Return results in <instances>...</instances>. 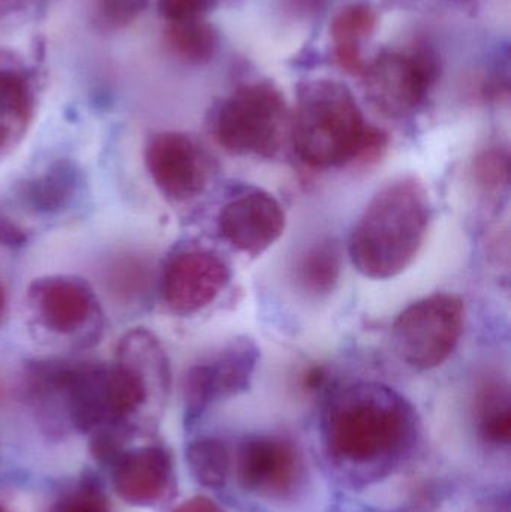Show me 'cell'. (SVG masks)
<instances>
[{
	"instance_id": "5bb4252c",
	"label": "cell",
	"mask_w": 511,
	"mask_h": 512,
	"mask_svg": "<svg viewBox=\"0 0 511 512\" xmlns=\"http://www.w3.org/2000/svg\"><path fill=\"white\" fill-rule=\"evenodd\" d=\"M84 176L77 162L60 158L15 185V195L27 212L56 216L74 206L83 191Z\"/></svg>"
},
{
	"instance_id": "7a4b0ae2",
	"label": "cell",
	"mask_w": 511,
	"mask_h": 512,
	"mask_svg": "<svg viewBox=\"0 0 511 512\" xmlns=\"http://www.w3.org/2000/svg\"><path fill=\"white\" fill-rule=\"evenodd\" d=\"M290 134L297 156L320 170L371 164L387 146L386 134L366 125L351 90L332 80L299 87Z\"/></svg>"
},
{
	"instance_id": "8fae6325",
	"label": "cell",
	"mask_w": 511,
	"mask_h": 512,
	"mask_svg": "<svg viewBox=\"0 0 511 512\" xmlns=\"http://www.w3.org/2000/svg\"><path fill=\"white\" fill-rule=\"evenodd\" d=\"M237 478L246 492L264 498H285L303 477L297 448L279 436H249L237 454Z\"/></svg>"
},
{
	"instance_id": "9c48e42d",
	"label": "cell",
	"mask_w": 511,
	"mask_h": 512,
	"mask_svg": "<svg viewBox=\"0 0 511 512\" xmlns=\"http://www.w3.org/2000/svg\"><path fill=\"white\" fill-rule=\"evenodd\" d=\"M230 279V267L216 252L186 246L168 256L159 288L171 312L188 316L210 306Z\"/></svg>"
},
{
	"instance_id": "7402d4cb",
	"label": "cell",
	"mask_w": 511,
	"mask_h": 512,
	"mask_svg": "<svg viewBox=\"0 0 511 512\" xmlns=\"http://www.w3.org/2000/svg\"><path fill=\"white\" fill-rule=\"evenodd\" d=\"M50 512H110V507L95 477L86 475L53 505Z\"/></svg>"
},
{
	"instance_id": "4fadbf2b",
	"label": "cell",
	"mask_w": 511,
	"mask_h": 512,
	"mask_svg": "<svg viewBox=\"0 0 511 512\" xmlns=\"http://www.w3.org/2000/svg\"><path fill=\"white\" fill-rule=\"evenodd\" d=\"M173 484V462L161 447L125 450L113 463V487L132 507H155L167 498Z\"/></svg>"
},
{
	"instance_id": "9a60e30c",
	"label": "cell",
	"mask_w": 511,
	"mask_h": 512,
	"mask_svg": "<svg viewBox=\"0 0 511 512\" xmlns=\"http://www.w3.org/2000/svg\"><path fill=\"white\" fill-rule=\"evenodd\" d=\"M35 96L24 75L0 69V161L11 156L32 125Z\"/></svg>"
},
{
	"instance_id": "ba28073f",
	"label": "cell",
	"mask_w": 511,
	"mask_h": 512,
	"mask_svg": "<svg viewBox=\"0 0 511 512\" xmlns=\"http://www.w3.org/2000/svg\"><path fill=\"white\" fill-rule=\"evenodd\" d=\"M369 101L390 117H404L425 102L437 65L420 51H390L381 54L363 72Z\"/></svg>"
},
{
	"instance_id": "e0dca14e",
	"label": "cell",
	"mask_w": 511,
	"mask_h": 512,
	"mask_svg": "<svg viewBox=\"0 0 511 512\" xmlns=\"http://www.w3.org/2000/svg\"><path fill=\"white\" fill-rule=\"evenodd\" d=\"M342 274V251L335 239L311 243L299 255L294 268L297 286L309 297H326L338 286Z\"/></svg>"
},
{
	"instance_id": "30bf717a",
	"label": "cell",
	"mask_w": 511,
	"mask_h": 512,
	"mask_svg": "<svg viewBox=\"0 0 511 512\" xmlns=\"http://www.w3.org/2000/svg\"><path fill=\"white\" fill-rule=\"evenodd\" d=\"M149 176L162 195L176 203L200 197L212 177L210 158L182 132H158L144 149Z\"/></svg>"
},
{
	"instance_id": "7c38bea8",
	"label": "cell",
	"mask_w": 511,
	"mask_h": 512,
	"mask_svg": "<svg viewBox=\"0 0 511 512\" xmlns=\"http://www.w3.org/2000/svg\"><path fill=\"white\" fill-rule=\"evenodd\" d=\"M285 230L281 203L261 189L228 201L218 215V233L231 248L258 256L272 248Z\"/></svg>"
},
{
	"instance_id": "cb8c5ba5",
	"label": "cell",
	"mask_w": 511,
	"mask_h": 512,
	"mask_svg": "<svg viewBox=\"0 0 511 512\" xmlns=\"http://www.w3.org/2000/svg\"><path fill=\"white\" fill-rule=\"evenodd\" d=\"M149 0H93L96 21L107 29H122L134 23Z\"/></svg>"
},
{
	"instance_id": "3957f363",
	"label": "cell",
	"mask_w": 511,
	"mask_h": 512,
	"mask_svg": "<svg viewBox=\"0 0 511 512\" xmlns=\"http://www.w3.org/2000/svg\"><path fill=\"white\" fill-rule=\"evenodd\" d=\"M432 204L416 177L390 180L371 198L350 237V258L360 274L386 280L407 270L423 248Z\"/></svg>"
},
{
	"instance_id": "d4e9b609",
	"label": "cell",
	"mask_w": 511,
	"mask_h": 512,
	"mask_svg": "<svg viewBox=\"0 0 511 512\" xmlns=\"http://www.w3.org/2000/svg\"><path fill=\"white\" fill-rule=\"evenodd\" d=\"M209 0H159V11L170 23L200 18Z\"/></svg>"
},
{
	"instance_id": "5b68a950",
	"label": "cell",
	"mask_w": 511,
	"mask_h": 512,
	"mask_svg": "<svg viewBox=\"0 0 511 512\" xmlns=\"http://www.w3.org/2000/svg\"><path fill=\"white\" fill-rule=\"evenodd\" d=\"M291 119L282 93L270 83L234 90L219 107L213 134L228 153L276 158L290 134Z\"/></svg>"
},
{
	"instance_id": "ffe728a7",
	"label": "cell",
	"mask_w": 511,
	"mask_h": 512,
	"mask_svg": "<svg viewBox=\"0 0 511 512\" xmlns=\"http://www.w3.org/2000/svg\"><path fill=\"white\" fill-rule=\"evenodd\" d=\"M186 462L192 477L206 489H221L230 474V453L215 438L195 439L186 448Z\"/></svg>"
},
{
	"instance_id": "83f0119b",
	"label": "cell",
	"mask_w": 511,
	"mask_h": 512,
	"mask_svg": "<svg viewBox=\"0 0 511 512\" xmlns=\"http://www.w3.org/2000/svg\"><path fill=\"white\" fill-rule=\"evenodd\" d=\"M6 315H8V294H6L5 286L0 282V327L5 322Z\"/></svg>"
},
{
	"instance_id": "4316f807",
	"label": "cell",
	"mask_w": 511,
	"mask_h": 512,
	"mask_svg": "<svg viewBox=\"0 0 511 512\" xmlns=\"http://www.w3.org/2000/svg\"><path fill=\"white\" fill-rule=\"evenodd\" d=\"M173 512H225L212 499L207 496H194L174 508Z\"/></svg>"
},
{
	"instance_id": "8992f818",
	"label": "cell",
	"mask_w": 511,
	"mask_h": 512,
	"mask_svg": "<svg viewBox=\"0 0 511 512\" xmlns=\"http://www.w3.org/2000/svg\"><path fill=\"white\" fill-rule=\"evenodd\" d=\"M465 303L459 295L438 292L402 310L392 328L402 361L416 370L443 366L461 342Z\"/></svg>"
},
{
	"instance_id": "ac0fdd59",
	"label": "cell",
	"mask_w": 511,
	"mask_h": 512,
	"mask_svg": "<svg viewBox=\"0 0 511 512\" xmlns=\"http://www.w3.org/2000/svg\"><path fill=\"white\" fill-rule=\"evenodd\" d=\"M479 432L483 441L492 445H509L511 441L510 391L501 382L483 385L477 397Z\"/></svg>"
},
{
	"instance_id": "603a6c76",
	"label": "cell",
	"mask_w": 511,
	"mask_h": 512,
	"mask_svg": "<svg viewBox=\"0 0 511 512\" xmlns=\"http://www.w3.org/2000/svg\"><path fill=\"white\" fill-rule=\"evenodd\" d=\"M474 177L485 191H501V188L509 185V152L501 147H491L480 153L474 161Z\"/></svg>"
},
{
	"instance_id": "d6986e66",
	"label": "cell",
	"mask_w": 511,
	"mask_h": 512,
	"mask_svg": "<svg viewBox=\"0 0 511 512\" xmlns=\"http://www.w3.org/2000/svg\"><path fill=\"white\" fill-rule=\"evenodd\" d=\"M165 38L170 50L180 60L192 65L209 62L218 45L215 29L201 18L170 23Z\"/></svg>"
},
{
	"instance_id": "f1b7e54d",
	"label": "cell",
	"mask_w": 511,
	"mask_h": 512,
	"mask_svg": "<svg viewBox=\"0 0 511 512\" xmlns=\"http://www.w3.org/2000/svg\"><path fill=\"white\" fill-rule=\"evenodd\" d=\"M0 512H6V511H5V510H3V508H2V507H0Z\"/></svg>"
},
{
	"instance_id": "484cf974",
	"label": "cell",
	"mask_w": 511,
	"mask_h": 512,
	"mask_svg": "<svg viewBox=\"0 0 511 512\" xmlns=\"http://www.w3.org/2000/svg\"><path fill=\"white\" fill-rule=\"evenodd\" d=\"M27 243V233L11 219L0 216V246L9 249L23 248Z\"/></svg>"
},
{
	"instance_id": "6da1fadb",
	"label": "cell",
	"mask_w": 511,
	"mask_h": 512,
	"mask_svg": "<svg viewBox=\"0 0 511 512\" xmlns=\"http://www.w3.org/2000/svg\"><path fill=\"white\" fill-rule=\"evenodd\" d=\"M324 435L336 462L377 468L398 459L413 444L416 414L392 388L377 382H357L330 400Z\"/></svg>"
},
{
	"instance_id": "52a82bcc",
	"label": "cell",
	"mask_w": 511,
	"mask_h": 512,
	"mask_svg": "<svg viewBox=\"0 0 511 512\" xmlns=\"http://www.w3.org/2000/svg\"><path fill=\"white\" fill-rule=\"evenodd\" d=\"M260 357L255 340L236 337L195 363L183 382L186 415L201 417L215 403L248 390Z\"/></svg>"
},
{
	"instance_id": "2e32d148",
	"label": "cell",
	"mask_w": 511,
	"mask_h": 512,
	"mask_svg": "<svg viewBox=\"0 0 511 512\" xmlns=\"http://www.w3.org/2000/svg\"><path fill=\"white\" fill-rule=\"evenodd\" d=\"M377 26V14L371 6L353 3L344 6L333 17L330 33L335 47L336 62L342 69L353 75H363L362 42Z\"/></svg>"
},
{
	"instance_id": "44dd1931",
	"label": "cell",
	"mask_w": 511,
	"mask_h": 512,
	"mask_svg": "<svg viewBox=\"0 0 511 512\" xmlns=\"http://www.w3.org/2000/svg\"><path fill=\"white\" fill-rule=\"evenodd\" d=\"M107 283L108 288L119 300H138L149 289V264L132 256L119 259L108 270Z\"/></svg>"
},
{
	"instance_id": "277c9868",
	"label": "cell",
	"mask_w": 511,
	"mask_h": 512,
	"mask_svg": "<svg viewBox=\"0 0 511 512\" xmlns=\"http://www.w3.org/2000/svg\"><path fill=\"white\" fill-rule=\"evenodd\" d=\"M27 315L39 336L59 340L74 349L101 342L105 315L95 289L78 276L51 274L30 283Z\"/></svg>"
}]
</instances>
